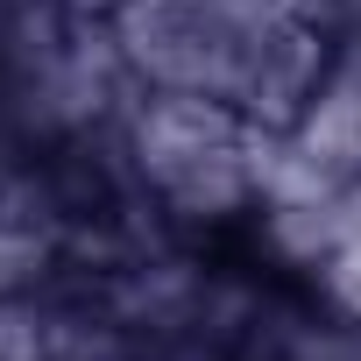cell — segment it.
Masks as SVG:
<instances>
[{
	"label": "cell",
	"instance_id": "6da1fadb",
	"mask_svg": "<svg viewBox=\"0 0 361 361\" xmlns=\"http://www.w3.org/2000/svg\"><path fill=\"white\" fill-rule=\"evenodd\" d=\"M121 142H128V163L142 177V192L163 206V220L213 227V220H234L262 199L269 128H255L227 99L142 92Z\"/></svg>",
	"mask_w": 361,
	"mask_h": 361
},
{
	"label": "cell",
	"instance_id": "7a4b0ae2",
	"mask_svg": "<svg viewBox=\"0 0 361 361\" xmlns=\"http://www.w3.org/2000/svg\"><path fill=\"white\" fill-rule=\"evenodd\" d=\"M354 361H361V319H354Z\"/></svg>",
	"mask_w": 361,
	"mask_h": 361
}]
</instances>
